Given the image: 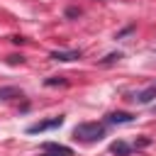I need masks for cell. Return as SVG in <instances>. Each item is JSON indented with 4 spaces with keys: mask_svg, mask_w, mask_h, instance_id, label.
<instances>
[{
    "mask_svg": "<svg viewBox=\"0 0 156 156\" xmlns=\"http://www.w3.org/2000/svg\"><path fill=\"white\" fill-rule=\"evenodd\" d=\"M41 149H44V151H51V154H56V156H58V154H61V156H71V149L63 146V144H56V141H46Z\"/></svg>",
    "mask_w": 156,
    "mask_h": 156,
    "instance_id": "5",
    "label": "cell"
},
{
    "mask_svg": "<svg viewBox=\"0 0 156 156\" xmlns=\"http://www.w3.org/2000/svg\"><path fill=\"white\" fill-rule=\"evenodd\" d=\"M44 156H56V154H44Z\"/></svg>",
    "mask_w": 156,
    "mask_h": 156,
    "instance_id": "13",
    "label": "cell"
},
{
    "mask_svg": "<svg viewBox=\"0 0 156 156\" xmlns=\"http://www.w3.org/2000/svg\"><path fill=\"white\" fill-rule=\"evenodd\" d=\"M110 151H112V154H117V156H127V154L132 151V146H129L127 141H122V139H119V141H115V144L110 146Z\"/></svg>",
    "mask_w": 156,
    "mask_h": 156,
    "instance_id": "7",
    "label": "cell"
},
{
    "mask_svg": "<svg viewBox=\"0 0 156 156\" xmlns=\"http://www.w3.org/2000/svg\"><path fill=\"white\" fill-rule=\"evenodd\" d=\"M66 15H68V17H76V15H80V10H76V7H68V10H66Z\"/></svg>",
    "mask_w": 156,
    "mask_h": 156,
    "instance_id": "11",
    "label": "cell"
},
{
    "mask_svg": "<svg viewBox=\"0 0 156 156\" xmlns=\"http://www.w3.org/2000/svg\"><path fill=\"white\" fill-rule=\"evenodd\" d=\"M61 124H63V115L51 117V119H44V122H37V124L27 127V134H39V132H46V129H54V127H61Z\"/></svg>",
    "mask_w": 156,
    "mask_h": 156,
    "instance_id": "2",
    "label": "cell"
},
{
    "mask_svg": "<svg viewBox=\"0 0 156 156\" xmlns=\"http://www.w3.org/2000/svg\"><path fill=\"white\" fill-rule=\"evenodd\" d=\"M22 98V90H17V88H0V100H7V98Z\"/></svg>",
    "mask_w": 156,
    "mask_h": 156,
    "instance_id": "8",
    "label": "cell"
},
{
    "mask_svg": "<svg viewBox=\"0 0 156 156\" xmlns=\"http://www.w3.org/2000/svg\"><path fill=\"white\" fill-rule=\"evenodd\" d=\"M122 58V54L117 51V54H110V56H105V61H102V66H107V63H115V61H119Z\"/></svg>",
    "mask_w": 156,
    "mask_h": 156,
    "instance_id": "10",
    "label": "cell"
},
{
    "mask_svg": "<svg viewBox=\"0 0 156 156\" xmlns=\"http://www.w3.org/2000/svg\"><path fill=\"white\" fill-rule=\"evenodd\" d=\"M51 58L54 61H76V58H80V51H54Z\"/></svg>",
    "mask_w": 156,
    "mask_h": 156,
    "instance_id": "6",
    "label": "cell"
},
{
    "mask_svg": "<svg viewBox=\"0 0 156 156\" xmlns=\"http://www.w3.org/2000/svg\"><path fill=\"white\" fill-rule=\"evenodd\" d=\"M154 98H156V85H149L146 90H139L132 100H134V102H139V105H146V102H151Z\"/></svg>",
    "mask_w": 156,
    "mask_h": 156,
    "instance_id": "4",
    "label": "cell"
},
{
    "mask_svg": "<svg viewBox=\"0 0 156 156\" xmlns=\"http://www.w3.org/2000/svg\"><path fill=\"white\" fill-rule=\"evenodd\" d=\"M107 122L110 124H129V122H134V115L132 112H110Z\"/></svg>",
    "mask_w": 156,
    "mask_h": 156,
    "instance_id": "3",
    "label": "cell"
},
{
    "mask_svg": "<svg viewBox=\"0 0 156 156\" xmlns=\"http://www.w3.org/2000/svg\"><path fill=\"white\" fill-rule=\"evenodd\" d=\"M102 136H105V124H98V122H80L73 129V139L76 141H83V144L100 141Z\"/></svg>",
    "mask_w": 156,
    "mask_h": 156,
    "instance_id": "1",
    "label": "cell"
},
{
    "mask_svg": "<svg viewBox=\"0 0 156 156\" xmlns=\"http://www.w3.org/2000/svg\"><path fill=\"white\" fill-rule=\"evenodd\" d=\"M46 85H66V78H61V76H54V78H46Z\"/></svg>",
    "mask_w": 156,
    "mask_h": 156,
    "instance_id": "9",
    "label": "cell"
},
{
    "mask_svg": "<svg viewBox=\"0 0 156 156\" xmlns=\"http://www.w3.org/2000/svg\"><path fill=\"white\" fill-rule=\"evenodd\" d=\"M22 61H24L22 56H10V63H22Z\"/></svg>",
    "mask_w": 156,
    "mask_h": 156,
    "instance_id": "12",
    "label": "cell"
}]
</instances>
